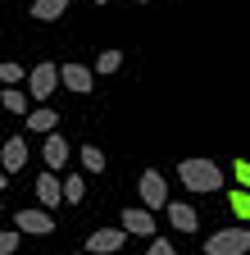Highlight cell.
Here are the masks:
<instances>
[{"mask_svg":"<svg viewBox=\"0 0 250 255\" xmlns=\"http://www.w3.org/2000/svg\"><path fill=\"white\" fill-rule=\"evenodd\" d=\"M177 178H182L186 191H200V196H209V191L223 187V169H218L214 159H205V155L182 159V164H177Z\"/></svg>","mask_w":250,"mask_h":255,"instance_id":"1","label":"cell"},{"mask_svg":"<svg viewBox=\"0 0 250 255\" xmlns=\"http://www.w3.org/2000/svg\"><path fill=\"white\" fill-rule=\"evenodd\" d=\"M59 87H64V78H59V64H37V69L27 73V96H32L37 105H46Z\"/></svg>","mask_w":250,"mask_h":255,"instance_id":"2","label":"cell"},{"mask_svg":"<svg viewBox=\"0 0 250 255\" xmlns=\"http://www.w3.org/2000/svg\"><path fill=\"white\" fill-rule=\"evenodd\" d=\"M250 251V228H218L205 237V255H246Z\"/></svg>","mask_w":250,"mask_h":255,"instance_id":"3","label":"cell"},{"mask_svg":"<svg viewBox=\"0 0 250 255\" xmlns=\"http://www.w3.org/2000/svg\"><path fill=\"white\" fill-rule=\"evenodd\" d=\"M137 196H141V205H146V210H160V205H168V182H164V173L146 169V173L137 178Z\"/></svg>","mask_w":250,"mask_h":255,"instance_id":"4","label":"cell"},{"mask_svg":"<svg viewBox=\"0 0 250 255\" xmlns=\"http://www.w3.org/2000/svg\"><path fill=\"white\" fill-rule=\"evenodd\" d=\"M14 228L23 237H50L55 233V214L50 210H18L14 214Z\"/></svg>","mask_w":250,"mask_h":255,"instance_id":"5","label":"cell"},{"mask_svg":"<svg viewBox=\"0 0 250 255\" xmlns=\"http://www.w3.org/2000/svg\"><path fill=\"white\" fill-rule=\"evenodd\" d=\"M59 78H64V91H78V96L96 91V69H86V64H78V59L59 64Z\"/></svg>","mask_w":250,"mask_h":255,"instance_id":"6","label":"cell"},{"mask_svg":"<svg viewBox=\"0 0 250 255\" xmlns=\"http://www.w3.org/2000/svg\"><path fill=\"white\" fill-rule=\"evenodd\" d=\"M118 228L132 233V237H155V210H146V205H128V210H123V219H118Z\"/></svg>","mask_w":250,"mask_h":255,"instance_id":"7","label":"cell"},{"mask_svg":"<svg viewBox=\"0 0 250 255\" xmlns=\"http://www.w3.org/2000/svg\"><path fill=\"white\" fill-rule=\"evenodd\" d=\"M37 201H41V210H55V205H69V201H64V182L55 178V169H46V173L37 178Z\"/></svg>","mask_w":250,"mask_h":255,"instance_id":"8","label":"cell"},{"mask_svg":"<svg viewBox=\"0 0 250 255\" xmlns=\"http://www.w3.org/2000/svg\"><path fill=\"white\" fill-rule=\"evenodd\" d=\"M123 242H128V233H123V228H96V233L86 237V251H96V255H114Z\"/></svg>","mask_w":250,"mask_h":255,"instance_id":"9","label":"cell"},{"mask_svg":"<svg viewBox=\"0 0 250 255\" xmlns=\"http://www.w3.org/2000/svg\"><path fill=\"white\" fill-rule=\"evenodd\" d=\"M168 223L177 233H196L200 228V214H196V205H186V201H168Z\"/></svg>","mask_w":250,"mask_h":255,"instance_id":"10","label":"cell"},{"mask_svg":"<svg viewBox=\"0 0 250 255\" xmlns=\"http://www.w3.org/2000/svg\"><path fill=\"white\" fill-rule=\"evenodd\" d=\"M27 164V141L23 137H9L5 146H0V169H5V173H18Z\"/></svg>","mask_w":250,"mask_h":255,"instance_id":"11","label":"cell"},{"mask_svg":"<svg viewBox=\"0 0 250 255\" xmlns=\"http://www.w3.org/2000/svg\"><path fill=\"white\" fill-rule=\"evenodd\" d=\"M41 159H46V169H64V164H69V141L59 137V132H50V137L41 141Z\"/></svg>","mask_w":250,"mask_h":255,"instance_id":"12","label":"cell"},{"mask_svg":"<svg viewBox=\"0 0 250 255\" xmlns=\"http://www.w3.org/2000/svg\"><path fill=\"white\" fill-rule=\"evenodd\" d=\"M27 128H32V132H41V137H50L55 128H59V114H55L50 105H37L32 114H27Z\"/></svg>","mask_w":250,"mask_h":255,"instance_id":"13","label":"cell"},{"mask_svg":"<svg viewBox=\"0 0 250 255\" xmlns=\"http://www.w3.org/2000/svg\"><path fill=\"white\" fill-rule=\"evenodd\" d=\"M0 105H5L9 114H32V96H27V91H18V87H5V91H0Z\"/></svg>","mask_w":250,"mask_h":255,"instance_id":"14","label":"cell"},{"mask_svg":"<svg viewBox=\"0 0 250 255\" xmlns=\"http://www.w3.org/2000/svg\"><path fill=\"white\" fill-rule=\"evenodd\" d=\"M64 9H69V0H32V18H37V23L64 18Z\"/></svg>","mask_w":250,"mask_h":255,"instance_id":"15","label":"cell"},{"mask_svg":"<svg viewBox=\"0 0 250 255\" xmlns=\"http://www.w3.org/2000/svg\"><path fill=\"white\" fill-rule=\"evenodd\" d=\"M82 169L86 173H105L109 164H105V150L100 146H82Z\"/></svg>","mask_w":250,"mask_h":255,"instance_id":"16","label":"cell"},{"mask_svg":"<svg viewBox=\"0 0 250 255\" xmlns=\"http://www.w3.org/2000/svg\"><path fill=\"white\" fill-rule=\"evenodd\" d=\"M27 73H32V69H23V64H14V59H5V64H0V82H5V87L27 82Z\"/></svg>","mask_w":250,"mask_h":255,"instance_id":"17","label":"cell"},{"mask_svg":"<svg viewBox=\"0 0 250 255\" xmlns=\"http://www.w3.org/2000/svg\"><path fill=\"white\" fill-rule=\"evenodd\" d=\"M118 69H123V55H118V50H100V55H96V73H100V78H109V73H118Z\"/></svg>","mask_w":250,"mask_h":255,"instance_id":"18","label":"cell"},{"mask_svg":"<svg viewBox=\"0 0 250 255\" xmlns=\"http://www.w3.org/2000/svg\"><path fill=\"white\" fill-rule=\"evenodd\" d=\"M64 201H69V205L86 201V187H82V178H78V173H69V178H64Z\"/></svg>","mask_w":250,"mask_h":255,"instance_id":"19","label":"cell"},{"mask_svg":"<svg viewBox=\"0 0 250 255\" xmlns=\"http://www.w3.org/2000/svg\"><path fill=\"white\" fill-rule=\"evenodd\" d=\"M228 205H232V210L250 223V191H246V187H237V191H232V196H228Z\"/></svg>","mask_w":250,"mask_h":255,"instance_id":"20","label":"cell"},{"mask_svg":"<svg viewBox=\"0 0 250 255\" xmlns=\"http://www.w3.org/2000/svg\"><path fill=\"white\" fill-rule=\"evenodd\" d=\"M232 178H237V187L250 191V159H237V164H232Z\"/></svg>","mask_w":250,"mask_h":255,"instance_id":"21","label":"cell"},{"mask_svg":"<svg viewBox=\"0 0 250 255\" xmlns=\"http://www.w3.org/2000/svg\"><path fill=\"white\" fill-rule=\"evenodd\" d=\"M18 237H23L18 228H14V233H0V255H14V251H18Z\"/></svg>","mask_w":250,"mask_h":255,"instance_id":"22","label":"cell"},{"mask_svg":"<svg viewBox=\"0 0 250 255\" xmlns=\"http://www.w3.org/2000/svg\"><path fill=\"white\" fill-rule=\"evenodd\" d=\"M146 255H177V251H173V242H168V237H155Z\"/></svg>","mask_w":250,"mask_h":255,"instance_id":"23","label":"cell"},{"mask_svg":"<svg viewBox=\"0 0 250 255\" xmlns=\"http://www.w3.org/2000/svg\"><path fill=\"white\" fill-rule=\"evenodd\" d=\"M5 182H9V173H5V169H0V191H5Z\"/></svg>","mask_w":250,"mask_h":255,"instance_id":"24","label":"cell"},{"mask_svg":"<svg viewBox=\"0 0 250 255\" xmlns=\"http://www.w3.org/2000/svg\"><path fill=\"white\" fill-rule=\"evenodd\" d=\"M96 5H109V0H96Z\"/></svg>","mask_w":250,"mask_h":255,"instance_id":"25","label":"cell"},{"mask_svg":"<svg viewBox=\"0 0 250 255\" xmlns=\"http://www.w3.org/2000/svg\"><path fill=\"white\" fill-rule=\"evenodd\" d=\"M132 5H146V0H132Z\"/></svg>","mask_w":250,"mask_h":255,"instance_id":"26","label":"cell"},{"mask_svg":"<svg viewBox=\"0 0 250 255\" xmlns=\"http://www.w3.org/2000/svg\"><path fill=\"white\" fill-rule=\"evenodd\" d=\"M0 214H5V205H0Z\"/></svg>","mask_w":250,"mask_h":255,"instance_id":"27","label":"cell"},{"mask_svg":"<svg viewBox=\"0 0 250 255\" xmlns=\"http://www.w3.org/2000/svg\"><path fill=\"white\" fill-rule=\"evenodd\" d=\"M78 255H82V251H78Z\"/></svg>","mask_w":250,"mask_h":255,"instance_id":"28","label":"cell"}]
</instances>
